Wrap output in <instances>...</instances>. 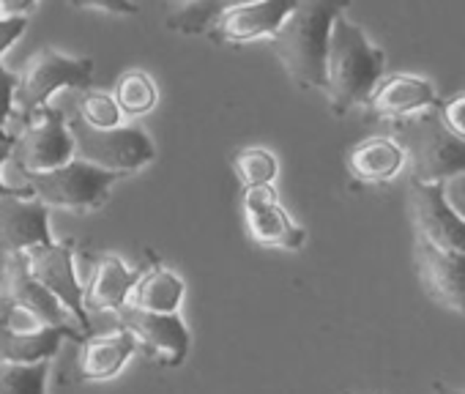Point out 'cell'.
<instances>
[{
	"label": "cell",
	"instance_id": "cell-19",
	"mask_svg": "<svg viewBox=\"0 0 465 394\" xmlns=\"http://www.w3.org/2000/svg\"><path fill=\"white\" fill-rule=\"evenodd\" d=\"M134 350H137V340L126 329H118L113 334H99V337L88 334L77 356V378L91 380V383L115 378L126 367Z\"/></svg>",
	"mask_w": 465,
	"mask_h": 394
},
{
	"label": "cell",
	"instance_id": "cell-28",
	"mask_svg": "<svg viewBox=\"0 0 465 394\" xmlns=\"http://www.w3.org/2000/svg\"><path fill=\"white\" fill-rule=\"evenodd\" d=\"M438 118L443 121V126H446L451 134H457L460 140H465V94H460V96L443 102Z\"/></svg>",
	"mask_w": 465,
	"mask_h": 394
},
{
	"label": "cell",
	"instance_id": "cell-6",
	"mask_svg": "<svg viewBox=\"0 0 465 394\" xmlns=\"http://www.w3.org/2000/svg\"><path fill=\"white\" fill-rule=\"evenodd\" d=\"M25 315L34 326H74L64 304L31 274L23 252L6 255L0 271V318Z\"/></svg>",
	"mask_w": 465,
	"mask_h": 394
},
{
	"label": "cell",
	"instance_id": "cell-25",
	"mask_svg": "<svg viewBox=\"0 0 465 394\" xmlns=\"http://www.w3.org/2000/svg\"><path fill=\"white\" fill-rule=\"evenodd\" d=\"M156 85H153V80L145 74V72H140V69H132V72H126L121 80H118V85H115V102H118V107H121V113H126V115H145L148 110H153V104H156Z\"/></svg>",
	"mask_w": 465,
	"mask_h": 394
},
{
	"label": "cell",
	"instance_id": "cell-22",
	"mask_svg": "<svg viewBox=\"0 0 465 394\" xmlns=\"http://www.w3.org/2000/svg\"><path fill=\"white\" fill-rule=\"evenodd\" d=\"M242 4H252V0H189L173 15H167V28L181 36H205L219 15Z\"/></svg>",
	"mask_w": 465,
	"mask_h": 394
},
{
	"label": "cell",
	"instance_id": "cell-12",
	"mask_svg": "<svg viewBox=\"0 0 465 394\" xmlns=\"http://www.w3.org/2000/svg\"><path fill=\"white\" fill-rule=\"evenodd\" d=\"M296 0H252L216 17L211 31L205 34L213 44L242 47L255 39H272L277 28L285 23Z\"/></svg>",
	"mask_w": 465,
	"mask_h": 394
},
{
	"label": "cell",
	"instance_id": "cell-4",
	"mask_svg": "<svg viewBox=\"0 0 465 394\" xmlns=\"http://www.w3.org/2000/svg\"><path fill=\"white\" fill-rule=\"evenodd\" d=\"M94 61L91 58H72L53 47L34 53L25 69L17 74L15 88V107L23 113L25 121H34L42 107H47L50 96L61 88L88 91L94 85Z\"/></svg>",
	"mask_w": 465,
	"mask_h": 394
},
{
	"label": "cell",
	"instance_id": "cell-16",
	"mask_svg": "<svg viewBox=\"0 0 465 394\" xmlns=\"http://www.w3.org/2000/svg\"><path fill=\"white\" fill-rule=\"evenodd\" d=\"M64 340L83 342L85 334L74 326H45V329H15L0 320V361L34 364L55 359Z\"/></svg>",
	"mask_w": 465,
	"mask_h": 394
},
{
	"label": "cell",
	"instance_id": "cell-18",
	"mask_svg": "<svg viewBox=\"0 0 465 394\" xmlns=\"http://www.w3.org/2000/svg\"><path fill=\"white\" fill-rule=\"evenodd\" d=\"M94 269H91V282L85 288V307L99 310V312H118L124 304H129V293L140 277V271H132L118 255L110 252H94L88 255Z\"/></svg>",
	"mask_w": 465,
	"mask_h": 394
},
{
	"label": "cell",
	"instance_id": "cell-7",
	"mask_svg": "<svg viewBox=\"0 0 465 394\" xmlns=\"http://www.w3.org/2000/svg\"><path fill=\"white\" fill-rule=\"evenodd\" d=\"M31 274L64 304V310L74 318L77 329L91 334V312L85 307V285L74 271V241H53L42 247H31L23 252Z\"/></svg>",
	"mask_w": 465,
	"mask_h": 394
},
{
	"label": "cell",
	"instance_id": "cell-31",
	"mask_svg": "<svg viewBox=\"0 0 465 394\" xmlns=\"http://www.w3.org/2000/svg\"><path fill=\"white\" fill-rule=\"evenodd\" d=\"M15 140H17L15 132H4V129H0V167L9 162L12 148H15ZM12 194H31V189L28 186H9L4 181V175H0V197H12Z\"/></svg>",
	"mask_w": 465,
	"mask_h": 394
},
{
	"label": "cell",
	"instance_id": "cell-24",
	"mask_svg": "<svg viewBox=\"0 0 465 394\" xmlns=\"http://www.w3.org/2000/svg\"><path fill=\"white\" fill-rule=\"evenodd\" d=\"M50 359L34 364L0 361V394H47Z\"/></svg>",
	"mask_w": 465,
	"mask_h": 394
},
{
	"label": "cell",
	"instance_id": "cell-26",
	"mask_svg": "<svg viewBox=\"0 0 465 394\" xmlns=\"http://www.w3.org/2000/svg\"><path fill=\"white\" fill-rule=\"evenodd\" d=\"M88 126H96V129H113L121 123V107L118 102L104 94V91H85L83 99H80V113H77Z\"/></svg>",
	"mask_w": 465,
	"mask_h": 394
},
{
	"label": "cell",
	"instance_id": "cell-15",
	"mask_svg": "<svg viewBox=\"0 0 465 394\" xmlns=\"http://www.w3.org/2000/svg\"><path fill=\"white\" fill-rule=\"evenodd\" d=\"M411 214L416 222V236L465 255V222L443 203L438 183L411 181Z\"/></svg>",
	"mask_w": 465,
	"mask_h": 394
},
{
	"label": "cell",
	"instance_id": "cell-5",
	"mask_svg": "<svg viewBox=\"0 0 465 394\" xmlns=\"http://www.w3.org/2000/svg\"><path fill=\"white\" fill-rule=\"evenodd\" d=\"M66 126L74 140V156L96 167L126 175L156 162V145L140 126L118 123L113 129H96L80 115H72Z\"/></svg>",
	"mask_w": 465,
	"mask_h": 394
},
{
	"label": "cell",
	"instance_id": "cell-1",
	"mask_svg": "<svg viewBox=\"0 0 465 394\" xmlns=\"http://www.w3.org/2000/svg\"><path fill=\"white\" fill-rule=\"evenodd\" d=\"M353 0H296L285 23L269 39L282 69L299 88L326 85V44L334 20Z\"/></svg>",
	"mask_w": 465,
	"mask_h": 394
},
{
	"label": "cell",
	"instance_id": "cell-27",
	"mask_svg": "<svg viewBox=\"0 0 465 394\" xmlns=\"http://www.w3.org/2000/svg\"><path fill=\"white\" fill-rule=\"evenodd\" d=\"M69 6H74V9H94V12L118 15V17L140 15V6L134 4V0H69Z\"/></svg>",
	"mask_w": 465,
	"mask_h": 394
},
{
	"label": "cell",
	"instance_id": "cell-29",
	"mask_svg": "<svg viewBox=\"0 0 465 394\" xmlns=\"http://www.w3.org/2000/svg\"><path fill=\"white\" fill-rule=\"evenodd\" d=\"M438 186H440V194H443V203L465 222V172L451 175Z\"/></svg>",
	"mask_w": 465,
	"mask_h": 394
},
{
	"label": "cell",
	"instance_id": "cell-8",
	"mask_svg": "<svg viewBox=\"0 0 465 394\" xmlns=\"http://www.w3.org/2000/svg\"><path fill=\"white\" fill-rule=\"evenodd\" d=\"M411 159L416 183H443L465 172V140L451 134L438 115H424L411 126Z\"/></svg>",
	"mask_w": 465,
	"mask_h": 394
},
{
	"label": "cell",
	"instance_id": "cell-20",
	"mask_svg": "<svg viewBox=\"0 0 465 394\" xmlns=\"http://www.w3.org/2000/svg\"><path fill=\"white\" fill-rule=\"evenodd\" d=\"M405 164V148L391 137H367L348 151V170L361 183L391 181Z\"/></svg>",
	"mask_w": 465,
	"mask_h": 394
},
{
	"label": "cell",
	"instance_id": "cell-10",
	"mask_svg": "<svg viewBox=\"0 0 465 394\" xmlns=\"http://www.w3.org/2000/svg\"><path fill=\"white\" fill-rule=\"evenodd\" d=\"M121 329H126L140 348H145L162 367H181L192 348V334L178 312H148L124 304L115 312Z\"/></svg>",
	"mask_w": 465,
	"mask_h": 394
},
{
	"label": "cell",
	"instance_id": "cell-34",
	"mask_svg": "<svg viewBox=\"0 0 465 394\" xmlns=\"http://www.w3.org/2000/svg\"><path fill=\"white\" fill-rule=\"evenodd\" d=\"M443 394H465V389H446Z\"/></svg>",
	"mask_w": 465,
	"mask_h": 394
},
{
	"label": "cell",
	"instance_id": "cell-21",
	"mask_svg": "<svg viewBox=\"0 0 465 394\" xmlns=\"http://www.w3.org/2000/svg\"><path fill=\"white\" fill-rule=\"evenodd\" d=\"M186 285L178 274L164 266H151L143 271L129 293V304L148 312H178Z\"/></svg>",
	"mask_w": 465,
	"mask_h": 394
},
{
	"label": "cell",
	"instance_id": "cell-11",
	"mask_svg": "<svg viewBox=\"0 0 465 394\" xmlns=\"http://www.w3.org/2000/svg\"><path fill=\"white\" fill-rule=\"evenodd\" d=\"M416 271L424 293L440 307L465 315V255L416 236Z\"/></svg>",
	"mask_w": 465,
	"mask_h": 394
},
{
	"label": "cell",
	"instance_id": "cell-23",
	"mask_svg": "<svg viewBox=\"0 0 465 394\" xmlns=\"http://www.w3.org/2000/svg\"><path fill=\"white\" fill-rule=\"evenodd\" d=\"M232 172H236L242 189H252V186H274L277 172H280V162L269 148H239L232 153Z\"/></svg>",
	"mask_w": 465,
	"mask_h": 394
},
{
	"label": "cell",
	"instance_id": "cell-9",
	"mask_svg": "<svg viewBox=\"0 0 465 394\" xmlns=\"http://www.w3.org/2000/svg\"><path fill=\"white\" fill-rule=\"evenodd\" d=\"M9 159L20 172H45L74 159V140L66 118L50 104L42 107L39 115L28 121L25 132L17 134Z\"/></svg>",
	"mask_w": 465,
	"mask_h": 394
},
{
	"label": "cell",
	"instance_id": "cell-35",
	"mask_svg": "<svg viewBox=\"0 0 465 394\" xmlns=\"http://www.w3.org/2000/svg\"><path fill=\"white\" fill-rule=\"evenodd\" d=\"M170 4H175V6H183V4H189V0H170Z\"/></svg>",
	"mask_w": 465,
	"mask_h": 394
},
{
	"label": "cell",
	"instance_id": "cell-13",
	"mask_svg": "<svg viewBox=\"0 0 465 394\" xmlns=\"http://www.w3.org/2000/svg\"><path fill=\"white\" fill-rule=\"evenodd\" d=\"M244 220L252 239L269 250H302L307 231L280 206L274 186L244 189Z\"/></svg>",
	"mask_w": 465,
	"mask_h": 394
},
{
	"label": "cell",
	"instance_id": "cell-33",
	"mask_svg": "<svg viewBox=\"0 0 465 394\" xmlns=\"http://www.w3.org/2000/svg\"><path fill=\"white\" fill-rule=\"evenodd\" d=\"M39 0H0V17H28Z\"/></svg>",
	"mask_w": 465,
	"mask_h": 394
},
{
	"label": "cell",
	"instance_id": "cell-17",
	"mask_svg": "<svg viewBox=\"0 0 465 394\" xmlns=\"http://www.w3.org/2000/svg\"><path fill=\"white\" fill-rule=\"evenodd\" d=\"M364 104L378 118H405L421 107H435L438 96L430 80L413 74H383Z\"/></svg>",
	"mask_w": 465,
	"mask_h": 394
},
{
	"label": "cell",
	"instance_id": "cell-3",
	"mask_svg": "<svg viewBox=\"0 0 465 394\" xmlns=\"http://www.w3.org/2000/svg\"><path fill=\"white\" fill-rule=\"evenodd\" d=\"M25 175V186L31 189V194L39 203H45L47 209H69V212H99L110 189L124 178L121 172L96 167L91 162L83 159H69L61 167L45 170V172H23Z\"/></svg>",
	"mask_w": 465,
	"mask_h": 394
},
{
	"label": "cell",
	"instance_id": "cell-14",
	"mask_svg": "<svg viewBox=\"0 0 465 394\" xmlns=\"http://www.w3.org/2000/svg\"><path fill=\"white\" fill-rule=\"evenodd\" d=\"M53 241L45 203H39L34 194L0 197V255L25 252Z\"/></svg>",
	"mask_w": 465,
	"mask_h": 394
},
{
	"label": "cell",
	"instance_id": "cell-32",
	"mask_svg": "<svg viewBox=\"0 0 465 394\" xmlns=\"http://www.w3.org/2000/svg\"><path fill=\"white\" fill-rule=\"evenodd\" d=\"M28 28V17H0V55H4Z\"/></svg>",
	"mask_w": 465,
	"mask_h": 394
},
{
	"label": "cell",
	"instance_id": "cell-30",
	"mask_svg": "<svg viewBox=\"0 0 465 394\" xmlns=\"http://www.w3.org/2000/svg\"><path fill=\"white\" fill-rule=\"evenodd\" d=\"M15 88H17V74L0 66V129L6 126L12 107H15Z\"/></svg>",
	"mask_w": 465,
	"mask_h": 394
},
{
	"label": "cell",
	"instance_id": "cell-2",
	"mask_svg": "<svg viewBox=\"0 0 465 394\" xmlns=\"http://www.w3.org/2000/svg\"><path fill=\"white\" fill-rule=\"evenodd\" d=\"M326 96L334 115L364 104L386 72V53L342 15L334 20L326 44Z\"/></svg>",
	"mask_w": 465,
	"mask_h": 394
}]
</instances>
